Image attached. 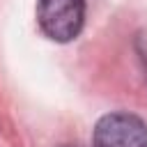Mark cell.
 <instances>
[{
    "mask_svg": "<svg viewBox=\"0 0 147 147\" xmlns=\"http://www.w3.org/2000/svg\"><path fill=\"white\" fill-rule=\"evenodd\" d=\"M39 30L53 41H71L85 23V0H37Z\"/></svg>",
    "mask_w": 147,
    "mask_h": 147,
    "instance_id": "cell-1",
    "label": "cell"
},
{
    "mask_svg": "<svg viewBox=\"0 0 147 147\" xmlns=\"http://www.w3.org/2000/svg\"><path fill=\"white\" fill-rule=\"evenodd\" d=\"M136 53H138L142 69H145V76H147V23L136 32Z\"/></svg>",
    "mask_w": 147,
    "mask_h": 147,
    "instance_id": "cell-3",
    "label": "cell"
},
{
    "mask_svg": "<svg viewBox=\"0 0 147 147\" xmlns=\"http://www.w3.org/2000/svg\"><path fill=\"white\" fill-rule=\"evenodd\" d=\"M94 147H147V124L133 113L103 115L92 133Z\"/></svg>",
    "mask_w": 147,
    "mask_h": 147,
    "instance_id": "cell-2",
    "label": "cell"
}]
</instances>
